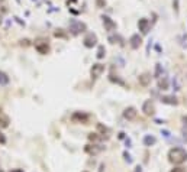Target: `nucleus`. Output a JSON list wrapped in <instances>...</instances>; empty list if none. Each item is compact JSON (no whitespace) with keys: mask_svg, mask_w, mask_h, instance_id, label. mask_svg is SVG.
<instances>
[{"mask_svg":"<svg viewBox=\"0 0 187 172\" xmlns=\"http://www.w3.org/2000/svg\"><path fill=\"white\" fill-rule=\"evenodd\" d=\"M104 71V65L103 64H94L91 69H90V74H91V78L93 80H96V78H99L100 75H102V72Z\"/></svg>","mask_w":187,"mask_h":172,"instance_id":"20e7f679","label":"nucleus"},{"mask_svg":"<svg viewBox=\"0 0 187 172\" xmlns=\"http://www.w3.org/2000/svg\"><path fill=\"white\" fill-rule=\"evenodd\" d=\"M129 42H131V46H132L134 49H138V48L141 46V44H142V38H141L139 35H132L131 39H129Z\"/></svg>","mask_w":187,"mask_h":172,"instance_id":"9b49d317","label":"nucleus"},{"mask_svg":"<svg viewBox=\"0 0 187 172\" xmlns=\"http://www.w3.org/2000/svg\"><path fill=\"white\" fill-rule=\"evenodd\" d=\"M73 121H78V123H87L88 121V114H86V113H81V111H77V113H74L73 114Z\"/></svg>","mask_w":187,"mask_h":172,"instance_id":"6e6552de","label":"nucleus"},{"mask_svg":"<svg viewBox=\"0 0 187 172\" xmlns=\"http://www.w3.org/2000/svg\"><path fill=\"white\" fill-rule=\"evenodd\" d=\"M161 101L164 104H171V106H175V104L178 103L177 98L173 97V96H164V97H161Z\"/></svg>","mask_w":187,"mask_h":172,"instance_id":"f8f14e48","label":"nucleus"},{"mask_svg":"<svg viewBox=\"0 0 187 172\" xmlns=\"http://www.w3.org/2000/svg\"><path fill=\"white\" fill-rule=\"evenodd\" d=\"M102 20H103V25H104V28H106V31H109V32H112V31H115L116 29V23L110 19L109 16H102Z\"/></svg>","mask_w":187,"mask_h":172,"instance_id":"0eeeda50","label":"nucleus"},{"mask_svg":"<svg viewBox=\"0 0 187 172\" xmlns=\"http://www.w3.org/2000/svg\"><path fill=\"white\" fill-rule=\"evenodd\" d=\"M150 81H151V75H150V74H142V75L139 77V83H141L142 86H148Z\"/></svg>","mask_w":187,"mask_h":172,"instance_id":"ddd939ff","label":"nucleus"},{"mask_svg":"<svg viewBox=\"0 0 187 172\" xmlns=\"http://www.w3.org/2000/svg\"><path fill=\"white\" fill-rule=\"evenodd\" d=\"M104 54H106V49H104V46H103V45H100V46H99V49H97V58H99V59H102L103 56H104Z\"/></svg>","mask_w":187,"mask_h":172,"instance_id":"a211bd4d","label":"nucleus"},{"mask_svg":"<svg viewBox=\"0 0 187 172\" xmlns=\"http://www.w3.org/2000/svg\"><path fill=\"white\" fill-rule=\"evenodd\" d=\"M168 161L174 165H180L187 161V152L183 148H173L168 152Z\"/></svg>","mask_w":187,"mask_h":172,"instance_id":"f257e3e1","label":"nucleus"},{"mask_svg":"<svg viewBox=\"0 0 187 172\" xmlns=\"http://www.w3.org/2000/svg\"><path fill=\"white\" fill-rule=\"evenodd\" d=\"M6 142V138H4V135L0 132V143H4Z\"/></svg>","mask_w":187,"mask_h":172,"instance_id":"5701e85b","label":"nucleus"},{"mask_svg":"<svg viewBox=\"0 0 187 172\" xmlns=\"http://www.w3.org/2000/svg\"><path fill=\"white\" fill-rule=\"evenodd\" d=\"M6 84H9V77L3 71H0V86H6Z\"/></svg>","mask_w":187,"mask_h":172,"instance_id":"2eb2a0df","label":"nucleus"},{"mask_svg":"<svg viewBox=\"0 0 187 172\" xmlns=\"http://www.w3.org/2000/svg\"><path fill=\"white\" fill-rule=\"evenodd\" d=\"M155 142H157V139L154 138V136H151V135H147V136L144 138V145H145V146H152Z\"/></svg>","mask_w":187,"mask_h":172,"instance_id":"4468645a","label":"nucleus"},{"mask_svg":"<svg viewBox=\"0 0 187 172\" xmlns=\"http://www.w3.org/2000/svg\"><path fill=\"white\" fill-rule=\"evenodd\" d=\"M0 120H1V126L3 127H7L9 126V117L7 116H4V114L0 113Z\"/></svg>","mask_w":187,"mask_h":172,"instance_id":"f3484780","label":"nucleus"},{"mask_svg":"<svg viewBox=\"0 0 187 172\" xmlns=\"http://www.w3.org/2000/svg\"><path fill=\"white\" fill-rule=\"evenodd\" d=\"M136 114H138V111H136L135 107H126V108L123 110V117H125L126 120H135Z\"/></svg>","mask_w":187,"mask_h":172,"instance_id":"423d86ee","label":"nucleus"},{"mask_svg":"<svg viewBox=\"0 0 187 172\" xmlns=\"http://www.w3.org/2000/svg\"><path fill=\"white\" fill-rule=\"evenodd\" d=\"M142 111H144V114L145 116H152L154 113H155V107H154V103L151 100H147L144 106H142Z\"/></svg>","mask_w":187,"mask_h":172,"instance_id":"39448f33","label":"nucleus"},{"mask_svg":"<svg viewBox=\"0 0 187 172\" xmlns=\"http://www.w3.org/2000/svg\"><path fill=\"white\" fill-rule=\"evenodd\" d=\"M70 29H71V32H73L74 35H78L80 32H84V31H86V25H84V23H81V22L73 20V22H71Z\"/></svg>","mask_w":187,"mask_h":172,"instance_id":"7ed1b4c3","label":"nucleus"},{"mask_svg":"<svg viewBox=\"0 0 187 172\" xmlns=\"http://www.w3.org/2000/svg\"><path fill=\"white\" fill-rule=\"evenodd\" d=\"M138 28H139V31H141L142 34H148V31H150V20L145 19V17L139 19V22H138Z\"/></svg>","mask_w":187,"mask_h":172,"instance_id":"1a4fd4ad","label":"nucleus"},{"mask_svg":"<svg viewBox=\"0 0 187 172\" xmlns=\"http://www.w3.org/2000/svg\"><path fill=\"white\" fill-rule=\"evenodd\" d=\"M155 77L157 78L161 77V64H157V67H155Z\"/></svg>","mask_w":187,"mask_h":172,"instance_id":"aec40b11","label":"nucleus"},{"mask_svg":"<svg viewBox=\"0 0 187 172\" xmlns=\"http://www.w3.org/2000/svg\"><path fill=\"white\" fill-rule=\"evenodd\" d=\"M35 49L39 52V54H42V55L48 54V51H50L48 41H45V39H38V41H35Z\"/></svg>","mask_w":187,"mask_h":172,"instance_id":"f03ea898","label":"nucleus"},{"mask_svg":"<svg viewBox=\"0 0 187 172\" xmlns=\"http://www.w3.org/2000/svg\"><path fill=\"white\" fill-rule=\"evenodd\" d=\"M97 130H99L100 133H103V135H107V129L103 126L102 123H99V124H97Z\"/></svg>","mask_w":187,"mask_h":172,"instance_id":"6ab92c4d","label":"nucleus"},{"mask_svg":"<svg viewBox=\"0 0 187 172\" xmlns=\"http://www.w3.org/2000/svg\"><path fill=\"white\" fill-rule=\"evenodd\" d=\"M158 86H160V88H161V90H167V88H168V80L164 77L163 80H160Z\"/></svg>","mask_w":187,"mask_h":172,"instance_id":"dca6fc26","label":"nucleus"},{"mask_svg":"<svg viewBox=\"0 0 187 172\" xmlns=\"http://www.w3.org/2000/svg\"><path fill=\"white\" fill-rule=\"evenodd\" d=\"M135 172H142V168H141V166H136V168H135Z\"/></svg>","mask_w":187,"mask_h":172,"instance_id":"b1692460","label":"nucleus"},{"mask_svg":"<svg viewBox=\"0 0 187 172\" xmlns=\"http://www.w3.org/2000/svg\"><path fill=\"white\" fill-rule=\"evenodd\" d=\"M170 172H186L184 168H174V169H171Z\"/></svg>","mask_w":187,"mask_h":172,"instance_id":"412c9836","label":"nucleus"},{"mask_svg":"<svg viewBox=\"0 0 187 172\" xmlns=\"http://www.w3.org/2000/svg\"><path fill=\"white\" fill-rule=\"evenodd\" d=\"M96 42H97V36L94 34H88L84 38V46H87V48H93L96 45Z\"/></svg>","mask_w":187,"mask_h":172,"instance_id":"9d476101","label":"nucleus"},{"mask_svg":"<svg viewBox=\"0 0 187 172\" xmlns=\"http://www.w3.org/2000/svg\"><path fill=\"white\" fill-rule=\"evenodd\" d=\"M178 0H174V3H173V6H174V9H175V13H178Z\"/></svg>","mask_w":187,"mask_h":172,"instance_id":"4be33fe9","label":"nucleus"},{"mask_svg":"<svg viewBox=\"0 0 187 172\" xmlns=\"http://www.w3.org/2000/svg\"><path fill=\"white\" fill-rule=\"evenodd\" d=\"M10 172H23V171H22V169H12Z\"/></svg>","mask_w":187,"mask_h":172,"instance_id":"393cba45","label":"nucleus"}]
</instances>
